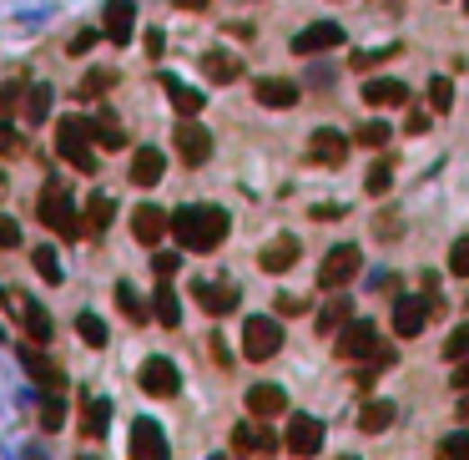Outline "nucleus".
Wrapping results in <instances>:
<instances>
[{
  "label": "nucleus",
  "mask_w": 469,
  "mask_h": 460,
  "mask_svg": "<svg viewBox=\"0 0 469 460\" xmlns=\"http://www.w3.org/2000/svg\"><path fill=\"white\" fill-rule=\"evenodd\" d=\"M172 233L187 253H212L222 238H228V213L212 203H187L172 213Z\"/></svg>",
  "instance_id": "nucleus-1"
},
{
  "label": "nucleus",
  "mask_w": 469,
  "mask_h": 460,
  "mask_svg": "<svg viewBox=\"0 0 469 460\" xmlns=\"http://www.w3.org/2000/svg\"><path fill=\"white\" fill-rule=\"evenodd\" d=\"M36 207H41V223H46L51 233H61V238H81V213H77V203H71L66 182H46Z\"/></svg>",
  "instance_id": "nucleus-2"
},
{
  "label": "nucleus",
  "mask_w": 469,
  "mask_h": 460,
  "mask_svg": "<svg viewBox=\"0 0 469 460\" xmlns=\"http://www.w3.org/2000/svg\"><path fill=\"white\" fill-rule=\"evenodd\" d=\"M56 147L71 167L81 172H96V152H91V122L86 116H66L61 127H56Z\"/></svg>",
  "instance_id": "nucleus-3"
},
{
  "label": "nucleus",
  "mask_w": 469,
  "mask_h": 460,
  "mask_svg": "<svg viewBox=\"0 0 469 460\" xmlns=\"http://www.w3.org/2000/svg\"><path fill=\"white\" fill-rule=\"evenodd\" d=\"M283 349V324L267 319V314H253V319L242 324V359H253V364H263V359H273Z\"/></svg>",
  "instance_id": "nucleus-4"
},
{
  "label": "nucleus",
  "mask_w": 469,
  "mask_h": 460,
  "mask_svg": "<svg viewBox=\"0 0 469 460\" xmlns=\"http://www.w3.org/2000/svg\"><path fill=\"white\" fill-rule=\"evenodd\" d=\"M358 269H364V253H358L354 244H338L329 258H323V269H318V289L338 294V289H348V283L358 279Z\"/></svg>",
  "instance_id": "nucleus-5"
},
{
  "label": "nucleus",
  "mask_w": 469,
  "mask_h": 460,
  "mask_svg": "<svg viewBox=\"0 0 469 460\" xmlns=\"http://www.w3.org/2000/svg\"><path fill=\"white\" fill-rule=\"evenodd\" d=\"M137 380H141V390H147L152 400H172V395L182 390V374H177V364H172V359H162V354H152V359H147Z\"/></svg>",
  "instance_id": "nucleus-6"
},
{
  "label": "nucleus",
  "mask_w": 469,
  "mask_h": 460,
  "mask_svg": "<svg viewBox=\"0 0 469 460\" xmlns=\"http://www.w3.org/2000/svg\"><path fill=\"white\" fill-rule=\"evenodd\" d=\"M434 319V304H424L419 294H404L393 299V334L399 339H414V334H424V324Z\"/></svg>",
  "instance_id": "nucleus-7"
},
{
  "label": "nucleus",
  "mask_w": 469,
  "mask_h": 460,
  "mask_svg": "<svg viewBox=\"0 0 469 460\" xmlns=\"http://www.w3.org/2000/svg\"><path fill=\"white\" fill-rule=\"evenodd\" d=\"M333 46H343V26H338V21H313L308 31L293 36V56H323V51H333Z\"/></svg>",
  "instance_id": "nucleus-8"
},
{
  "label": "nucleus",
  "mask_w": 469,
  "mask_h": 460,
  "mask_svg": "<svg viewBox=\"0 0 469 460\" xmlns=\"http://www.w3.org/2000/svg\"><path fill=\"white\" fill-rule=\"evenodd\" d=\"M374 349H379V329L368 319H348L338 329V359H368Z\"/></svg>",
  "instance_id": "nucleus-9"
},
{
  "label": "nucleus",
  "mask_w": 469,
  "mask_h": 460,
  "mask_svg": "<svg viewBox=\"0 0 469 460\" xmlns=\"http://www.w3.org/2000/svg\"><path fill=\"white\" fill-rule=\"evenodd\" d=\"M232 450H238V455H273V450H278V435L253 415V420H242L238 430H232Z\"/></svg>",
  "instance_id": "nucleus-10"
},
{
  "label": "nucleus",
  "mask_w": 469,
  "mask_h": 460,
  "mask_svg": "<svg viewBox=\"0 0 469 460\" xmlns=\"http://www.w3.org/2000/svg\"><path fill=\"white\" fill-rule=\"evenodd\" d=\"M102 31H106V41H112V46H127L131 31H137V5H131V0H106Z\"/></svg>",
  "instance_id": "nucleus-11"
},
{
  "label": "nucleus",
  "mask_w": 469,
  "mask_h": 460,
  "mask_svg": "<svg viewBox=\"0 0 469 460\" xmlns=\"http://www.w3.org/2000/svg\"><path fill=\"white\" fill-rule=\"evenodd\" d=\"M131 233H137V244H162V233H172V213H162L157 203H141L131 213Z\"/></svg>",
  "instance_id": "nucleus-12"
},
{
  "label": "nucleus",
  "mask_w": 469,
  "mask_h": 460,
  "mask_svg": "<svg viewBox=\"0 0 469 460\" xmlns=\"http://www.w3.org/2000/svg\"><path fill=\"white\" fill-rule=\"evenodd\" d=\"M283 446H288L293 455H318V450H323V420L298 415V420L288 425V435H283Z\"/></svg>",
  "instance_id": "nucleus-13"
},
{
  "label": "nucleus",
  "mask_w": 469,
  "mask_h": 460,
  "mask_svg": "<svg viewBox=\"0 0 469 460\" xmlns=\"http://www.w3.org/2000/svg\"><path fill=\"white\" fill-rule=\"evenodd\" d=\"M177 152H182V162H187V167H203L207 157H212V132L197 127V122H182V127H177Z\"/></svg>",
  "instance_id": "nucleus-14"
},
{
  "label": "nucleus",
  "mask_w": 469,
  "mask_h": 460,
  "mask_svg": "<svg viewBox=\"0 0 469 460\" xmlns=\"http://www.w3.org/2000/svg\"><path fill=\"white\" fill-rule=\"evenodd\" d=\"M131 455L137 460H167V435H162V425L157 420H137L131 425Z\"/></svg>",
  "instance_id": "nucleus-15"
},
{
  "label": "nucleus",
  "mask_w": 469,
  "mask_h": 460,
  "mask_svg": "<svg viewBox=\"0 0 469 460\" xmlns=\"http://www.w3.org/2000/svg\"><path fill=\"white\" fill-rule=\"evenodd\" d=\"M298 253H303V248H298V238H293V233H278L273 244H263L257 263H263V273H288L293 263H298Z\"/></svg>",
  "instance_id": "nucleus-16"
},
{
  "label": "nucleus",
  "mask_w": 469,
  "mask_h": 460,
  "mask_svg": "<svg viewBox=\"0 0 469 460\" xmlns=\"http://www.w3.org/2000/svg\"><path fill=\"white\" fill-rule=\"evenodd\" d=\"M192 299H197L212 319H222V314L238 308V289H232V283H203V279H197V283H192Z\"/></svg>",
  "instance_id": "nucleus-17"
},
{
  "label": "nucleus",
  "mask_w": 469,
  "mask_h": 460,
  "mask_svg": "<svg viewBox=\"0 0 469 460\" xmlns=\"http://www.w3.org/2000/svg\"><path fill=\"white\" fill-rule=\"evenodd\" d=\"M308 157H313V162H323V167H343V157H348V137H343V132H333V127H318L313 142H308Z\"/></svg>",
  "instance_id": "nucleus-18"
},
{
  "label": "nucleus",
  "mask_w": 469,
  "mask_h": 460,
  "mask_svg": "<svg viewBox=\"0 0 469 460\" xmlns=\"http://www.w3.org/2000/svg\"><path fill=\"white\" fill-rule=\"evenodd\" d=\"M162 172H167L162 147H137V152H131V182H137V188H157Z\"/></svg>",
  "instance_id": "nucleus-19"
},
{
  "label": "nucleus",
  "mask_w": 469,
  "mask_h": 460,
  "mask_svg": "<svg viewBox=\"0 0 469 460\" xmlns=\"http://www.w3.org/2000/svg\"><path fill=\"white\" fill-rule=\"evenodd\" d=\"M283 409H288L283 384H253V390H248V415H257V420H273V415H283Z\"/></svg>",
  "instance_id": "nucleus-20"
},
{
  "label": "nucleus",
  "mask_w": 469,
  "mask_h": 460,
  "mask_svg": "<svg viewBox=\"0 0 469 460\" xmlns=\"http://www.w3.org/2000/svg\"><path fill=\"white\" fill-rule=\"evenodd\" d=\"M253 91H257V102H263L267 112H288V106L298 102V87H293V81H283V77H263Z\"/></svg>",
  "instance_id": "nucleus-21"
},
{
  "label": "nucleus",
  "mask_w": 469,
  "mask_h": 460,
  "mask_svg": "<svg viewBox=\"0 0 469 460\" xmlns=\"http://www.w3.org/2000/svg\"><path fill=\"white\" fill-rule=\"evenodd\" d=\"M364 102L368 106H404L409 87L404 81H393V77H374V81H364Z\"/></svg>",
  "instance_id": "nucleus-22"
},
{
  "label": "nucleus",
  "mask_w": 469,
  "mask_h": 460,
  "mask_svg": "<svg viewBox=\"0 0 469 460\" xmlns=\"http://www.w3.org/2000/svg\"><path fill=\"white\" fill-rule=\"evenodd\" d=\"M203 71H207V81L228 87V81L242 77V61H238V56H228V51H207V56H203Z\"/></svg>",
  "instance_id": "nucleus-23"
},
{
  "label": "nucleus",
  "mask_w": 469,
  "mask_h": 460,
  "mask_svg": "<svg viewBox=\"0 0 469 460\" xmlns=\"http://www.w3.org/2000/svg\"><path fill=\"white\" fill-rule=\"evenodd\" d=\"M21 364H26V370H31V380H36V384H46V390H61V384H66V374L56 370L51 359H41L36 349H21Z\"/></svg>",
  "instance_id": "nucleus-24"
},
{
  "label": "nucleus",
  "mask_w": 469,
  "mask_h": 460,
  "mask_svg": "<svg viewBox=\"0 0 469 460\" xmlns=\"http://www.w3.org/2000/svg\"><path fill=\"white\" fill-rule=\"evenodd\" d=\"M162 87H167V97H172V106H177L182 116H197V112H203V102H207V97H203L197 87H182L177 77H162Z\"/></svg>",
  "instance_id": "nucleus-25"
},
{
  "label": "nucleus",
  "mask_w": 469,
  "mask_h": 460,
  "mask_svg": "<svg viewBox=\"0 0 469 460\" xmlns=\"http://www.w3.org/2000/svg\"><path fill=\"white\" fill-rule=\"evenodd\" d=\"M393 425V405L389 400H368L364 409H358V430L364 435H383Z\"/></svg>",
  "instance_id": "nucleus-26"
},
{
  "label": "nucleus",
  "mask_w": 469,
  "mask_h": 460,
  "mask_svg": "<svg viewBox=\"0 0 469 460\" xmlns=\"http://www.w3.org/2000/svg\"><path fill=\"white\" fill-rule=\"evenodd\" d=\"M348 314H354V299H329V304L318 308V334H323V339L338 334L343 324H348Z\"/></svg>",
  "instance_id": "nucleus-27"
},
{
  "label": "nucleus",
  "mask_w": 469,
  "mask_h": 460,
  "mask_svg": "<svg viewBox=\"0 0 469 460\" xmlns=\"http://www.w3.org/2000/svg\"><path fill=\"white\" fill-rule=\"evenodd\" d=\"M152 314L162 319V329H177V324H182V299L167 289V279H162V289L152 294Z\"/></svg>",
  "instance_id": "nucleus-28"
},
{
  "label": "nucleus",
  "mask_w": 469,
  "mask_h": 460,
  "mask_svg": "<svg viewBox=\"0 0 469 460\" xmlns=\"http://www.w3.org/2000/svg\"><path fill=\"white\" fill-rule=\"evenodd\" d=\"M21 319H26V334L36 339V345H46L51 339V314L41 304H31V299H21Z\"/></svg>",
  "instance_id": "nucleus-29"
},
{
  "label": "nucleus",
  "mask_w": 469,
  "mask_h": 460,
  "mask_svg": "<svg viewBox=\"0 0 469 460\" xmlns=\"http://www.w3.org/2000/svg\"><path fill=\"white\" fill-rule=\"evenodd\" d=\"M112 217H116V203L106 198V192H91V203H86V228H91V233H106V228H112Z\"/></svg>",
  "instance_id": "nucleus-30"
},
{
  "label": "nucleus",
  "mask_w": 469,
  "mask_h": 460,
  "mask_svg": "<svg viewBox=\"0 0 469 460\" xmlns=\"http://www.w3.org/2000/svg\"><path fill=\"white\" fill-rule=\"evenodd\" d=\"M112 87H116V71H112V66H96V71H86V81L77 87V97H81V102H96V97L112 91Z\"/></svg>",
  "instance_id": "nucleus-31"
},
{
  "label": "nucleus",
  "mask_w": 469,
  "mask_h": 460,
  "mask_svg": "<svg viewBox=\"0 0 469 460\" xmlns=\"http://www.w3.org/2000/svg\"><path fill=\"white\" fill-rule=\"evenodd\" d=\"M91 142H96V147H106V152H116V147H122V127H116V116L112 112H102L96 116V122H91Z\"/></svg>",
  "instance_id": "nucleus-32"
},
{
  "label": "nucleus",
  "mask_w": 469,
  "mask_h": 460,
  "mask_svg": "<svg viewBox=\"0 0 469 460\" xmlns=\"http://www.w3.org/2000/svg\"><path fill=\"white\" fill-rule=\"evenodd\" d=\"M36 420H41V430H46V435H56L66 425V405L56 395H46V400H41V415H36Z\"/></svg>",
  "instance_id": "nucleus-33"
},
{
  "label": "nucleus",
  "mask_w": 469,
  "mask_h": 460,
  "mask_svg": "<svg viewBox=\"0 0 469 460\" xmlns=\"http://www.w3.org/2000/svg\"><path fill=\"white\" fill-rule=\"evenodd\" d=\"M51 116V87H31L26 91V122H46Z\"/></svg>",
  "instance_id": "nucleus-34"
},
{
  "label": "nucleus",
  "mask_w": 469,
  "mask_h": 460,
  "mask_svg": "<svg viewBox=\"0 0 469 460\" xmlns=\"http://www.w3.org/2000/svg\"><path fill=\"white\" fill-rule=\"evenodd\" d=\"M77 334L86 339L91 349H106V324L96 319V314H77Z\"/></svg>",
  "instance_id": "nucleus-35"
},
{
  "label": "nucleus",
  "mask_w": 469,
  "mask_h": 460,
  "mask_svg": "<svg viewBox=\"0 0 469 460\" xmlns=\"http://www.w3.org/2000/svg\"><path fill=\"white\" fill-rule=\"evenodd\" d=\"M116 304H122V314H127L131 324H141V319H147V304L137 299V289H131V283H116Z\"/></svg>",
  "instance_id": "nucleus-36"
},
{
  "label": "nucleus",
  "mask_w": 469,
  "mask_h": 460,
  "mask_svg": "<svg viewBox=\"0 0 469 460\" xmlns=\"http://www.w3.org/2000/svg\"><path fill=\"white\" fill-rule=\"evenodd\" d=\"M106 420H112V405H106V400H91L86 405V435L91 440H102L106 435Z\"/></svg>",
  "instance_id": "nucleus-37"
},
{
  "label": "nucleus",
  "mask_w": 469,
  "mask_h": 460,
  "mask_svg": "<svg viewBox=\"0 0 469 460\" xmlns=\"http://www.w3.org/2000/svg\"><path fill=\"white\" fill-rule=\"evenodd\" d=\"M449 106H455V81L434 77L429 81V112H449Z\"/></svg>",
  "instance_id": "nucleus-38"
},
{
  "label": "nucleus",
  "mask_w": 469,
  "mask_h": 460,
  "mask_svg": "<svg viewBox=\"0 0 469 460\" xmlns=\"http://www.w3.org/2000/svg\"><path fill=\"white\" fill-rule=\"evenodd\" d=\"M31 269H36L46 283H61V263H56L51 248H36V253H31Z\"/></svg>",
  "instance_id": "nucleus-39"
},
{
  "label": "nucleus",
  "mask_w": 469,
  "mask_h": 460,
  "mask_svg": "<svg viewBox=\"0 0 469 460\" xmlns=\"http://www.w3.org/2000/svg\"><path fill=\"white\" fill-rule=\"evenodd\" d=\"M364 188L374 192V198H379V192H389L393 188V167L389 162H374V167H368V178H364Z\"/></svg>",
  "instance_id": "nucleus-40"
},
{
  "label": "nucleus",
  "mask_w": 469,
  "mask_h": 460,
  "mask_svg": "<svg viewBox=\"0 0 469 460\" xmlns=\"http://www.w3.org/2000/svg\"><path fill=\"white\" fill-rule=\"evenodd\" d=\"M389 137H393L389 122H364V127H358V142H364V147H383Z\"/></svg>",
  "instance_id": "nucleus-41"
},
{
  "label": "nucleus",
  "mask_w": 469,
  "mask_h": 460,
  "mask_svg": "<svg viewBox=\"0 0 469 460\" xmlns=\"http://www.w3.org/2000/svg\"><path fill=\"white\" fill-rule=\"evenodd\" d=\"M469 354V324H459L449 339H444V359H464Z\"/></svg>",
  "instance_id": "nucleus-42"
},
{
  "label": "nucleus",
  "mask_w": 469,
  "mask_h": 460,
  "mask_svg": "<svg viewBox=\"0 0 469 460\" xmlns=\"http://www.w3.org/2000/svg\"><path fill=\"white\" fill-rule=\"evenodd\" d=\"M439 455H449V460L469 455V430H455V435H444V440H439Z\"/></svg>",
  "instance_id": "nucleus-43"
},
{
  "label": "nucleus",
  "mask_w": 469,
  "mask_h": 460,
  "mask_svg": "<svg viewBox=\"0 0 469 460\" xmlns=\"http://www.w3.org/2000/svg\"><path fill=\"white\" fill-rule=\"evenodd\" d=\"M449 273H455V279H469V238H459V244L449 248Z\"/></svg>",
  "instance_id": "nucleus-44"
},
{
  "label": "nucleus",
  "mask_w": 469,
  "mask_h": 460,
  "mask_svg": "<svg viewBox=\"0 0 469 460\" xmlns=\"http://www.w3.org/2000/svg\"><path fill=\"white\" fill-rule=\"evenodd\" d=\"M177 263H182L177 253H157L152 258V273H157V279H172V273H177Z\"/></svg>",
  "instance_id": "nucleus-45"
},
{
  "label": "nucleus",
  "mask_w": 469,
  "mask_h": 460,
  "mask_svg": "<svg viewBox=\"0 0 469 460\" xmlns=\"http://www.w3.org/2000/svg\"><path fill=\"white\" fill-rule=\"evenodd\" d=\"M21 244V228H15V217L0 213V248H15Z\"/></svg>",
  "instance_id": "nucleus-46"
},
{
  "label": "nucleus",
  "mask_w": 469,
  "mask_h": 460,
  "mask_svg": "<svg viewBox=\"0 0 469 460\" xmlns=\"http://www.w3.org/2000/svg\"><path fill=\"white\" fill-rule=\"evenodd\" d=\"M303 308H308V299H298V294H278V314H283V319L303 314Z\"/></svg>",
  "instance_id": "nucleus-47"
},
{
  "label": "nucleus",
  "mask_w": 469,
  "mask_h": 460,
  "mask_svg": "<svg viewBox=\"0 0 469 460\" xmlns=\"http://www.w3.org/2000/svg\"><path fill=\"white\" fill-rule=\"evenodd\" d=\"M21 152V132L15 127H0V157H15Z\"/></svg>",
  "instance_id": "nucleus-48"
},
{
  "label": "nucleus",
  "mask_w": 469,
  "mask_h": 460,
  "mask_svg": "<svg viewBox=\"0 0 469 460\" xmlns=\"http://www.w3.org/2000/svg\"><path fill=\"white\" fill-rule=\"evenodd\" d=\"M91 46H96V31H77V36H71V46H66V51H71V56H86Z\"/></svg>",
  "instance_id": "nucleus-49"
},
{
  "label": "nucleus",
  "mask_w": 469,
  "mask_h": 460,
  "mask_svg": "<svg viewBox=\"0 0 469 460\" xmlns=\"http://www.w3.org/2000/svg\"><path fill=\"white\" fill-rule=\"evenodd\" d=\"M449 384H455L459 395H464V390H469V354L459 359V370H455V380H449Z\"/></svg>",
  "instance_id": "nucleus-50"
},
{
  "label": "nucleus",
  "mask_w": 469,
  "mask_h": 460,
  "mask_svg": "<svg viewBox=\"0 0 469 460\" xmlns=\"http://www.w3.org/2000/svg\"><path fill=\"white\" fill-rule=\"evenodd\" d=\"M429 127V112H424V106H414V112H409V132H424Z\"/></svg>",
  "instance_id": "nucleus-51"
},
{
  "label": "nucleus",
  "mask_w": 469,
  "mask_h": 460,
  "mask_svg": "<svg viewBox=\"0 0 469 460\" xmlns=\"http://www.w3.org/2000/svg\"><path fill=\"white\" fill-rule=\"evenodd\" d=\"M162 46H167V41H162V31H147V51H152V56H162Z\"/></svg>",
  "instance_id": "nucleus-52"
},
{
  "label": "nucleus",
  "mask_w": 469,
  "mask_h": 460,
  "mask_svg": "<svg viewBox=\"0 0 469 460\" xmlns=\"http://www.w3.org/2000/svg\"><path fill=\"white\" fill-rule=\"evenodd\" d=\"M313 217H318V223H333V217H338V207L323 203V207H313Z\"/></svg>",
  "instance_id": "nucleus-53"
},
{
  "label": "nucleus",
  "mask_w": 469,
  "mask_h": 460,
  "mask_svg": "<svg viewBox=\"0 0 469 460\" xmlns=\"http://www.w3.org/2000/svg\"><path fill=\"white\" fill-rule=\"evenodd\" d=\"M15 91H21V87H15V81H11V87H0V112H5V106L15 102Z\"/></svg>",
  "instance_id": "nucleus-54"
},
{
  "label": "nucleus",
  "mask_w": 469,
  "mask_h": 460,
  "mask_svg": "<svg viewBox=\"0 0 469 460\" xmlns=\"http://www.w3.org/2000/svg\"><path fill=\"white\" fill-rule=\"evenodd\" d=\"M459 420H469V395H464V400H459Z\"/></svg>",
  "instance_id": "nucleus-55"
},
{
  "label": "nucleus",
  "mask_w": 469,
  "mask_h": 460,
  "mask_svg": "<svg viewBox=\"0 0 469 460\" xmlns=\"http://www.w3.org/2000/svg\"><path fill=\"white\" fill-rule=\"evenodd\" d=\"M0 188H5V172H0Z\"/></svg>",
  "instance_id": "nucleus-56"
},
{
  "label": "nucleus",
  "mask_w": 469,
  "mask_h": 460,
  "mask_svg": "<svg viewBox=\"0 0 469 460\" xmlns=\"http://www.w3.org/2000/svg\"><path fill=\"white\" fill-rule=\"evenodd\" d=\"M0 304H5V289H0Z\"/></svg>",
  "instance_id": "nucleus-57"
},
{
  "label": "nucleus",
  "mask_w": 469,
  "mask_h": 460,
  "mask_svg": "<svg viewBox=\"0 0 469 460\" xmlns=\"http://www.w3.org/2000/svg\"><path fill=\"white\" fill-rule=\"evenodd\" d=\"M464 11H469V0H464Z\"/></svg>",
  "instance_id": "nucleus-58"
}]
</instances>
